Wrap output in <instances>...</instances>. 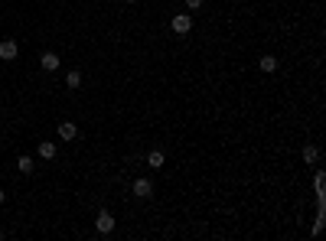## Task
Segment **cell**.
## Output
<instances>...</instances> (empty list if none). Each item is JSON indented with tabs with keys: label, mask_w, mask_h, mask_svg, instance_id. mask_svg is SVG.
<instances>
[{
	"label": "cell",
	"mask_w": 326,
	"mask_h": 241,
	"mask_svg": "<svg viewBox=\"0 0 326 241\" xmlns=\"http://www.w3.org/2000/svg\"><path fill=\"white\" fill-rule=\"evenodd\" d=\"M170 26H173V33L186 36L189 30H193V17H189V13H176L173 20H170Z\"/></svg>",
	"instance_id": "1"
},
{
	"label": "cell",
	"mask_w": 326,
	"mask_h": 241,
	"mask_svg": "<svg viewBox=\"0 0 326 241\" xmlns=\"http://www.w3.org/2000/svg\"><path fill=\"white\" fill-rule=\"evenodd\" d=\"M95 228H98V235H111V231H114V215L101 208V212H98V219H95Z\"/></svg>",
	"instance_id": "2"
},
{
	"label": "cell",
	"mask_w": 326,
	"mask_h": 241,
	"mask_svg": "<svg viewBox=\"0 0 326 241\" xmlns=\"http://www.w3.org/2000/svg\"><path fill=\"white\" fill-rule=\"evenodd\" d=\"M17 55H20V46L13 43V39H3V43H0V59H3V62H13Z\"/></svg>",
	"instance_id": "3"
},
{
	"label": "cell",
	"mask_w": 326,
	"mask_h": 241,
	"mask_svg": "<svg viewBox=\"0 0 326 241\" xmlns=\"http://www.w3.org/2000/svg\"><path fill=\"white\" fill-rule=\"evenodd\" d=\"M59 137H62V140H78V127L75 124H72V120H62V124H59Z\"/></svg>",
	"instance_id": "4"
},
{
	"label": "cell",
	"mask_w": 326,
	"mask_h": 241,
	"mask_svg": "<svg viewBox=\"0 0 326 241\" xmlns=\"http://www.w3.org/2000/svg\"><path fill=\"white\" fill-rule=\"evenodd\" d=\"M150 192H153L150 179H134V196H137V199H147Z\"/></svg>",
	"instance_id": "5"
},
{
	"label": "cell",
	"mask_w": 326,
	"mask_h": 241,
	"mask_svg": "<svg viewBox=\"0 0 326 241\" xmlns=\"http://www.w3.org/2000/svg\"><path fill=\"white\" fill-rule=\"evenodd\" d=\"M36 154L43 156V160H55V143L53 140H43L39 147H36Z\"/></svg>",
	"instance_id": "6"
},
{
	"label": "cell",
	"mask_w": 326,
	"mask_h": 241,
	"mask_svg": "<svg viewBox=\"0 0 326 241\" xmlns=\"http://www.w3.org/2000/svg\"><path fill=\"white\" fill-rule=\"evenodd\" d=\"M39 66H43L46 72H55V69H59V55H55V52H43V59H39Z\"/></svg>",
	"instance_id": "7"
},
{
	"label": "cell",
	"mask_w": 326,
	"mask_h": 241,
	"mask_svg": "<svg viewBox=\"0 0 326 241\" xmlns=\"http://www.w3.org/2000/svg\"><path fill=\"white\" fill-rule=\"evenodd\" d=\"M163 160H166V156H163V150H150V154H147V163H150V170H160Z\"/></svg>",
	"instance_id": "8"
},
{
	"label": "cell",
	"mask_w": 326,
	"mask_h": 241,
	"mask_svg": "<svg viewBox=\"0 0 326 241\" xmlns=\"http://www.w3.org/2000/svg\"><path fill=\"white\" fill-rule=\"evenodd\" d=\"M258 66L264 69V72H277V59H274V55H261Z\"/></svg>",
	"instance_id": "9"
},
{
	"label": "cell",
	"mask_w": 326,
	"mask_h": 241,
	"mask_svg": "<svg viewBox=\"0 0 326 241\" xmlns=\"http://www.w3.org/2000/svg\"><path fill=\"white\" fill-rule=\"evenodd\" d=\"M65 85H69V88H78V85H82V72H78V69H72V72L65 75Z\"/></svg>",
	"instance_id": "10"
},
{
	"label": "cell",
	"mask_w": 326,
	"mask_h": 241,
	"mask_svg": "<svg viewBox=\"0 0 326 241\" xmlns=\"http://www.w3.org/2000/svg\"><path fill=\"white\" fill-rule=\"evenodd\" d=\"M320 160V150L316 147H304V163H316Z\"/></svg>",
	"instance_id": "11"
},
{
	"label": "cell",
	"mask_w": 326,
	"mask_h": 241,
	"mask_svg": "<svg viewBox=\"0 0 326 241\" xmlns=\"http://www.w3.org/2000/svg\"><path fill=\"white\" fill-rule=\"evenodd\" d=\"M17 166H20V173H33V160L30 156H20V163Z\"/></svg>",
	"instance_id": "12"
},
{
	"label": "cell",
	"mask_w": 326,
	"mask_h": 241,
	"mask_svg": "<svg viewBox=\"0 0 326 241\" xmlns=\"http://www.w3.org/2000/svg\"><path fill=\"white\" fill-rule=\"evenodd\" d=\"M202 7V0H186V10H199Z\"/></svg>",
	"instance_id": "13"
},
{
	"label": "cell",
	"mask_w": 326,
	"mask_h": 241,
	"mask_svg": "<svg viewBox=\"0 0 326 241\" xmlns=\"http://www.w3.org/2000/svg\"><path fill=\"white\" fill-rule=\"evenodd\" d=\"M0 206H3V189H0Z\"/></svg>",
	"instance_id": "14"
}]
</instances>
